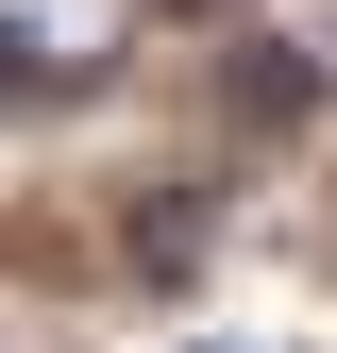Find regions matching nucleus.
Instances as JSON below:
<instances>
[{"label":"nucleus","mask_w":337,"mask_h":353,"mask_svg":"<svg viewBox=\"0 0 337 353\" xmlns=\"http://www.w3.org/2000/svg\"><path fill=\"white\" fill-rule=\"evenodd\" d=\"M118 51V0H0V84H84Z\"/></svg>","instance_id":"obj_1"},{"label":"nucleus","mask_w":337,"mask_h":353,"mask_svg":"<svg viewBox=\"0 0 337 353\" xmlns=\"http://www.w3.org/2000/svg\"><path fill=\"white\" fill-rule=\"evenodd\" d=\"M202 353H220V336H202Z\"/></svg>","instance_id":"obj_2"}]
</instances>
